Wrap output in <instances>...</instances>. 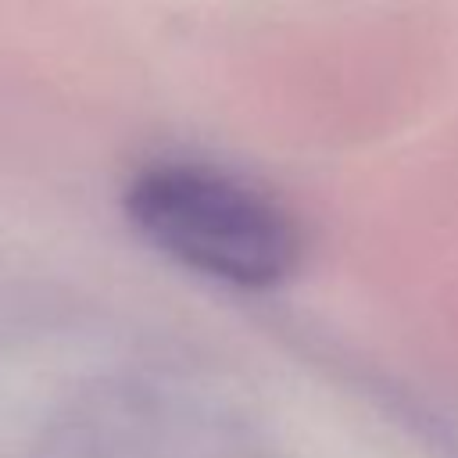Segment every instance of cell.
Listing matches in <instances>:
<instances>
[{"instance_id":"6da1fadb","label":"cell","mask_w":458,"mask_h":458,"mask_svg":"<svg viewBox=\"0 0 458 458\" xmlns=\"http://www.w3.org/2000/svg\"><path fill=\"white\" fill-rule=\"evenodd\" d=\"M122 204L157 250L233 286H276L301 261V229L290 211L261 186L204 161L143 165Z\"/></svg>"}]
</instances>
